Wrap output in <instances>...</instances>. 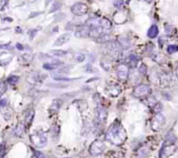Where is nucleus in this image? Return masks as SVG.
I'll return each instance as SVG.
<instances>
[{
  "instance_id": "obj_18",
  "label": "nucleus",
  "mask_w": 178,
  "mask_h": 158,
  "mask_svg": "<svg viewBox=\"0 0 178 158\" xmlns=\"http://www.w3.org/2000/svg\"><path fill=\"white\" fill-rule=\"evenodd\" d=\"M100 25H101V19L100 18H91L86 22V26L89 28L100 26Z\"/></svg>"
},
{
  "instance_id": "obj_25",
  "label": "nucleus",
  "mask_w": 178,
  "mask_h": 158,
  "mask_svg": "<svg viewBox=\"0 0 178 158\" xmlns=\"http://www.w3.org/2000/svg\"><path fill=\"white\" fill-rule=\"evenodd\" d=\"M61 6H62V4H61L59 1H56V2L52 5V8H51V10H50V12H54V11H58V10L61 8Z\"/></svg>"
},
{
  "instance_id": "obj_36",
  "label": "nucleus",
  "mask_w": 178,
  "mask_h": 158,
  "mask_svg": "<svg viewBox=\"0 0 178 158\" xmlns=\"http://www.w3.org/2000/svg\"><path fill=\"white\" fill-rule=\"evenodd\" d=\"M5 104H6V100H1L0 101V106H5Z\"/></svg>"
},
{
  "instance_id": "obj_6",
  "label": "nucleus",
  "mask_w": 178,
  "mask_h": 158,
  "mask_svg": "<svg viewBox=\"0 0 178 158\" xmlns=\"http://www.w3.org/2000/svg\"><path fill=\"white\" fill-rule=\"evenodd\" d=\"M70 10L74 15L80 17V16H84L89 11V7L84 3H76L71 6Z\"/></svg>"
},
{
  "instance_id": "obj_27",
  "label": "nucleus",
  "mask_w": 178,
  "mask_h": 158,
  "mask_svg": "<svg viewBox=\"0 0 178 158\" xmlns=\"http://www.w3.org/2000/svg\"><path fill=\"white\" fill-rule=\"evenodd\" d=\"M75 60H77V62H83V61H84V59H85V56L84 55V54H82V53H76L75 54Z\"/></svg>"
},
{
  "instance_id": "obj_2",
  "label": "nucleus",
  "mask_w": 178,
  "mask_h": 158,
  "mask_svg": "<svg viewBox=\"0 0 178 158\" xmlns=\"http://www.w3.org/2000/svg\"><path fill=\"white\" fill-rule=\"evenodd\" d=\"M152 92V89L151 87L148 84H139L137 85L134 90H133L132 95L137 98H140V99H144L146 98L151 94Z\"/></svg>"
},
{
  "instance_id": "obj_28",
  "label": "nucleus",
  "mask_w": 178,
  "mask_h": 158,
  "mask_svg": "<svg viewBox=\"0 0 178 158\" xmlns=\"http://www.w3.org/2000/svg\"><path fill=\"white\" fill-rule=\"evenodd\" d=\"M101 66H102V68L104 69V70H106V71H109V70H110V68H111L110 63H109L108 61H105V60L101 62Z\"/></svg>"
},
{
  "instance_id": "obj_26",
  "label": "nucleus",
  "mask_w": 178,
  "mask_h": 158,
  "mask_svg": "<svg viewBox=\"0 0 178 158\" xmlns=\"http://www.w3.org/2000/svg\"><path fill=\"white\" fill-rule=\"evenodd\" d=\"M168 52L169 54H172V53H175V52H177L178 51V45H171L168 46V49H167Z\"/></svg>"
},
{
  "instance_id": "obj_31",
  "label": "nucleus",
  "mask_w": 178,
  "mask_h": 158,
  "mask_svg": "<svg viewBox=\"0 0 178 158\" xmlns=\"http://www.w3.org/2000/svg\"><path fill=\"white\" fill-rule=\"evenodd\" d=\"M139 72L141 74H143V75H146L147 74V67H146L145 64L142 63L140 65V67H139Z\"/></svg>"
},
{
  "instance_id": "obj_40",
  "label": "nucleus",
  "mask_w": 178,
  "mask_h": 158,
  "mask_svg": "<svg viewBox=\"0 0 178 158\" xmlns=\"http://www.w3.org/2000/svg\"><path fill=\"white\" fill-rule=\"evenodd\" d=\"M145 1H147V2H149H149H150L149 0H145Z\"/></svg>"
},
{
  "instance_id": "obj_5",
  "label": "nucleus",
  "mask_w": 178,
  "mask_h": 158,
  "mask_svg": "<svg viewBox=\"0 0 178 158\" xmlns=\"http://www.w3.org/2000/svg\"><path fill=\"white\" fill-rule=\"evenodd\" d=\"M31 140L36 146L44 148L47 144V134L45 132H39L36 135H31Z\"/></svg>"
},
{
  "instance_id": "obj_8",
  "label": "nucleus",
  "mask_w": 178,
  "mask_h": 158,
  "mask_svg": "<svg viewBox=\"0 0 178 158\" xmlns=\"http://www.w3.org/2000/svg\"><path fill=\"white\" fill-rule=\"evenodd\" d=\"M122 89L121 86L118 84H111L106 86L105 88V92L111 97H116L120 95Z\"/></svg>"
},
{
  "instance_id": "obj_3",
  "label": "nucleus",
  "mask_w": 178,
  "mask_h": 158,
  "mask_svg": "<svg viewBox=\"0 0 178 158\" xmlns=\"http://www.w3.org/2000/svg\"><path fill=\"white\" fill-rule=\"evenodd\" d=\"M104 149H105V145H104V142L102 141L97 140V141L93 142L91 144L90 149H89V152L93 156H97L104 152Z\"/></svg>"
},
{
  "instance_id": "obj_1",
  "label": "nucleus",
  "mask_w": 178,
  "mask_h": 158,
  "mask_svg": "<svg viewBox=\"0 0 178 158\" xmlns=\"http://www.w3.org/2000/svg\"><path fill=\"white\" fill-rule=\"evenodd\" d=\"M126 131L120 123L116 122L112 124L106 133L105 139L116 146L122 145L126 140Z\"/></svg>"
},
{
  "instance_id": "obj_19",
  "label": "nucleus",
  "mask_w": 178,
  "mask_h": 158,
  "mask_svg": "<svg viewBox=\"0 0 178 158\" xmlns=\"http://www.w3.org/2000/svg\"><path fill=\"white\" fill-rule=\"evenodd\" d=\"M158 32H159L158 27L156 25H152L148 31V37L149 38H155V37H157Z\"/></svg>"
},
{
  "instance_id": "obj_39",
  "label": "nucleus",
  "mask_w": 178,
  "mask_h": 158,
  "mask_svg": "<svg viewBox=\"0 0 178 158\" xmlns=\"http://www.w3.org/2000/svg\"><path fill=\"white\" fill-rule=\"evenodd\" d=\"M176 76H177V78H178V67L176 69Z\"/></svg>"
},
{
  "instance_id": "obj_20",
  "label": "nucleus",
  "mask_w": 178,
  "mask_h": 158,
  "mask_svg": "<svg viewBox=\"0 0 178 158\" xmlns=\"http://www.w3.org/2000/svg\"><path fill=\"white\" fill-rule=\"evenodd\" d=\"M139 61H140V58H139V56H137V55L131 54L130 56H129V63H130V66L132 68L137 67Z\"/></svg>"
},
{
  "instance_id": "obj_4",
  "label": "nucleus",
  "mask_w": 178,
  "mask_h": 158,
  "mask_svg": "<svg viewBox=\"0 0 178 158\" xmlns=\"http://www.w3.org/2000/svg\"><path fill=\"white\" fill-rule=\"evenodd\" d=\"M165 124V117L164 116L160 113H156L151 121V128L155 131H158L162 128V126Z\"/></svg>"
},
{
  "instance_id": "obj_22",
  "label": "nucleus",
  "mask_w": 178,
  "mask_h": 158,
  "mask_svg": "<svg viewBox=\"0 0 178 158\" xmlns=\"http://www.w3.org/2000/svg\"><path fill=\"white\" fill-rule=\"evenodd\" d=\"M101 26L103 27V29L105 31H109L111 27H112V23L109 21L108 18H101Z\"/></svg>"
},
{
  "instance_id": "obj_32",
  "label": "nucleus",
  "mask_w": 178,
  "mask_h": 158,
  "mask_svg": "<svg viewBox=\"0 0 178 158\" xmlns=\"http://www.w3.org/2000/svg\"><path fill=\"white\" fill-rule=\"evenodd\" d=\"M162 109V103H160V102H157L155 106H154V111L155 112V114H156V113H160L161 112Z\"/></svg>"
},
{
  "instance_id": "obj_34",
  "label": "nucleus",
  "mask_w": 178,
  "mask_h": 158,
  "mask_svg": "<svg viewBox=\"0 0 178 158\" xmlns=\"http://www.w3.org/2000/svg\"><path fill=\"white\" fill-rule=\"evenodd\" d=\"M35 156H36V157L37 158H48L47 156H45L43 153L40 152V151H37V150L35 151Z\"/></svg>"
},
{
  "instance_id": "obj_17",
  "label": "nucleus",
  "mask_w": 178,
  "mask_h": 158,
  "mask_svg": "<svg viewBox=\"0 0 178 158\" xmlns=\"http://www.w3.org/2000/svg\"><path fill=\"white\" fill-rule=\"evenodd\" d=\"M24 133V126L22 124H17L13 130V134L17 137H21L23 134Z\"/></svg>"
},
{
  "instance_id": "obj_29",
  "label": "nucleus",
  "mask_w": 178,
  "mask_h": 158,
  "mask_svg": "<svg viewBox=\"0 0 178 158\" xmlns=\"http://www.w3.org/2000/svg\"><path fill=\"white\" fill-rule=\"evenodd\" d=\"M7 90V85L5 82H1L0 83V96H3L5 94V92Z\"/></svg>"
},
{
  "instance_id": "obj_15",
  "label": "nucleus",
  "mask_w": 178,
  "mask_h": 158,
  "mask_svg": "<svg viewBox=\"0 0 178 158\" xmlns=\"http://www.w3.org/2000/svg\"><path fill=\"white\" fill-rule=\"evenodd\" d=\"M49 56L52 57H63L65 55H67V51H63V50H53L48 53Z\"/></svg>"
},
{
  "instance_id": "obj_38",
  "label": "nucleus",
  "mask_w": 178,
  "mask_h": 158,
  "mask_svg": "<svg viewBox=\"0 0 178 158\" xmlns=\"http://www.w3.org/2000/svg\"><path fill=\"white\" fill-rule=\"evenodd\" d=\"M52 0H45V5H48L51 2H52Z\"/></svg>"
},
{
  "instance_id": "obj_24",
  "label": "nucleus",
  "mask_w": 178,
  "mask_h": 158,
  "mask_svg": "<svg viewBox=\"0 0 178 158\" xmlns=\"http://www.w3.org/2000/svg\"><path fill=\"white\" fill-rule=\"evenodd\" d=\"M18 80H19V77H17V76H11V77H8L7 82H8L11 85H15L17 84Z\"/></svg>"
},
{
  "instance_id": "obj_23",
  "label": "nucleus",
  "mask_w": 178,
  "mask_h": 158,
  "mask_svg": "<svg viewBox=\"0 0 178 158\" xmlns=\"http://www.w3.org/2000/svg\"><path fill=\"white\" fill-rule=\"evenodd\" d=\"M61 105H62V102L60 101L59 99H56V100H54L53 102H52L51 110H54L55 109V111H57V110H58L60 109Z\"/></svg>"
},
{
  "instance_id": "obj_11",
  "label": "nucleus",
  "mask_w": 178,
  "mask_h": 158,
  "mask_svg": "<svg viewBox=\"0 0 178 158\" xmlns=\"http://www.w3.org/2000/svg\"><path fill=\"white\" fill-rule=\"evenodd\" d=\"M63 64V63L61 62V61H58V60H53L52 62H49V63H45L44 65H43V67L44 70H56V69H58L60 65H62Z\"/></svg>"
},
{
  "instance_id": "obj_12",
  "label": "nucleus",
  "mask_w": 178,
  "mask_h": 158,
  "mask_svg": "<svg viewBox=\"0 0 178 158\" xmlns=\"http://www.w3.org/2000/svg\"><path fill=\"white\" fill-rule=\"evenodd\" d=\"M70 37H71V36H70V33L62 34V35L58 38V39L55 41L54 45H56V46H61V45L66 44L68 41H69V39H70Z\"/></svg>"
},
{
  "instance_id": "obj_21",
  "label": "nucleus",
  "mask_w": 178,
  "mask_h": 158,
  "mask_svg": "<svg viewBox=\"0 0 178 158\" xmlns=\"http://www.w3.org/2000/svg\"><path fill=\"white\" fill-rule=\"evenodd\" d=\"M111 40V38L108 33H104L103 35H101L99 38H96V41L98 43H100V44H106V43H109V41Z\"/></svg>"
},
{
  "instance_id": "obj_9",
  "label": "nucleus",
  "mask_w": 178,
  "mask_h": 158,
  "mask_svg": "<svg viewBox=\"0 0 178 158\" xmlns=\"http://www.w3.org/2000/svg\"><path fill=\"white\" fill-rule=\"evenodd\" d=\"M108 112L107 110L102 106H98L96 108V118L99 123H104L107 120Z\"/></svg>"
},
{
  "instance_id": "obj_13",
  "label": "nucleus",
  "mask_w": 178,
  "mask_h": 158,
  "mask_svg": "<svg viewBox=\"0 0 178 158\" xmlns=\"http://www.w3.org/2000/svg\"><path fill=\"white\" fill-rule=\"evenodd\" d=\"M75 37L81 38H86L89 37V27H84V28H80L78 30H77L75 31Z\"/></svg>"
},
{
  "instance_id": "obj_7",
  "label": "nucleus",
  "mask_w": 178,
  "mask_h": 158,
  "mask_svg": "<svg viewBox=\"0 0 178 158\" xmlns=\"http://www.w3.org/2000/svg\"><path fill=\"white\" fill-rule=\"evenodd\" d=\"M130 73V67L126 63H121L116 67V75L121 80H125L128 78Z\"/></svg>"
},
{
  "instance_id": "obj_14",
  "label": "nucleus",
  "mask_w": 178,
  "mask_h": 158,
  "mask_svg": "<svg viewBox=\"0 0 178 158\" xmlns=\"http://www.w3.org/2000/svg\"><path fill=\"white\" fill-rule=\"evenodd\" d=\"M35 117V111L34 110H29L27 113H26V116H25V124L26 126L29 128L30 125L32 124V121L34 119Z\"/></svg>"
},
{
  "instance_id": "obj_16",
  "label": "nucleus",
  "mask_w": 178,
  "mask_h": 158,
  "mask_svg": "<svg viewBox=\"0 0 178 158\" xmlns=\"http://www.w3.org/2000/svg\"><path fill=\"white\" fill-rule=\"evenodd\" d=\"M117 42H118V43H119V45H121L122 49H128V48L131 45L130 39H129V38H124V37L119 38L118 40H117Z\"/></svg>"
},
{
  "instance_id": "obj_37",
  "label": "nucleus",
  "mask_w": 178,
  "mask_h": 158,
  "mask_svg": "<svg viewBox=\"0 0 178 158\" xmlns=\"http://www.w3.org/2000/svg\"><path fill=\"white\" fill-rule=\"evenodd\" d=\"M17 48L18 50H20V51H23V47L21 45H19V44H17Z\"/></svg>"
},
{
  "instance_id": "obj_35",
  "label": "nucleus",
  "mask_w": 178,
  "mask_h": 158,
  "mask_svg": "<svg viewBox=\"0 0 178 158\" xmlns=\"http://www.w3.org/2000/svg\"><path fill=\"white\" fill-rule=\"evenodd\" d=\"M123 3L122 0H117V1H116L115 2V6L119 8V7H121V6L123 5Z\"/></svg>"
},
{
  "instance_id": "obj_10",
  "label": "nucleus",
  "mask_w": 178,
  "mask_h": 158,
  "mask_svg": "<svg viewBox=\"0 0 178 158\" xmlns=\"http://www.w3.org/2000/svg\"><path fill=\"white\" fill-rule=\"evenodd\" d=\"M104 33H106V32L104 31V30L101 25L89 28V37L92 38H98L101 35Z\"/></svg>"
},
{
  "instance_id": "obj_30",
  "label": "nucleus",
  "mask_w": 178,
  "mask_h": 158,
  "mask_svg": "<svg viewBox=\"0 0 178 158\" xmlns=\"http://www.w3.org/2000/svg\"><path fill=\"white\" fill-rule=\"evenodd\" d=\"M173 31H174V27L172 25H169V24L165 25V32L167 35H172Z\"/></svg>"
},
{
  "instance_id": "obj_33",
  "label": "nucleus",
  "mask_w": 178,
  "mask_h": 158,
  "mask_svg": "<svg viewBox=\"0 0 178 158\" xmlns=\"http://www.w3.org/2000/svg\"><path fill=\"white\" fill-rule=\"evenodd\" d=\"M5 151V142H2L0 144V156H2L4 155V153Z\"/></svg>"
}]
</instances>
